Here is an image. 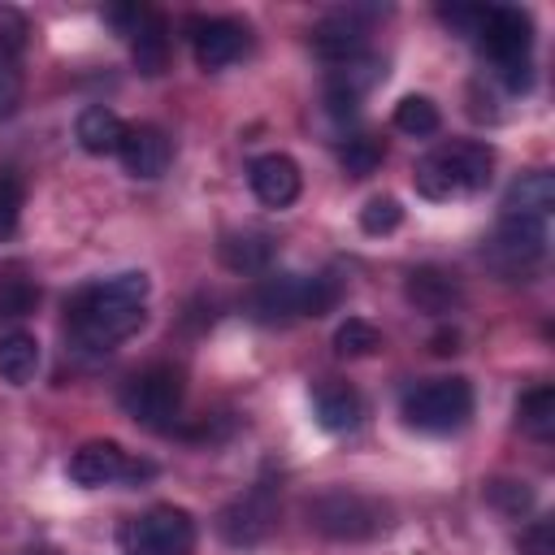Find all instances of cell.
Wrapping results in <instances>:
<instances>
[{
  "label": "cell",
  "mask_w": 555,
  "mask_h": 555,
  "mask_svg": "<svg viewBox=\"0 0 555 555\" xmlns=\"http://www.w3.org/2000/svg\"><path fill=\"white\" fill-rule=\"evenodd\" d=\"M156 468L143 464V460H130L121 451V442L113 438H91L82 442L74 455H69V481L87 486V490H100V486H117V481H143L152 477Z\"/></svg>",
  "instance_id": "obj_10"
},
{
  "label": "cell",
  "mask_w": 555,
  "mask_h": 555,
  "mask_svg": "<svg viewBox=\"0 0 555 555\" xmlns=\"http://www.w3.org/2000/svg\"><path fill=\"white\" fill-rule=\"evenodd\" d=\"M312 416H317V425L325 434H351L360 425V416H364V403L347 382L325 377V382L312 386Z\"/></svg>",
  "instance_id": "obj_19"
},
{
  "label": "cell",
  "mask_w": 555,
  "mask_h": 555,
  "mask_svg": "<svg viewBox=\"0 0 555 555\" xmlns=\"http://www.w3.org/2000/svg\"><path fill=\"white\" fill-rule=\"evenodd\" d=\"M516 416H520V429L529 438H551L555 434V386H533L520 395L516 403Z\"/></svg>",
  "instance_id": "obj_25"
},
{
  "label": "cell",
  "mask_w": 555,
  "mask_h": 555,
  "mask_svg": "<svg viewBox=\"0 0 555 555\" xmlns=\"http://www.w3.org/2000/svg\"><path fill=\"white\" fill-rule=\"evenodd\" d=\"M338 160H343V169H347L351 178H369V173H377V165L386 160V143H382L377 134H351V139L343 143Z\"/></svg>",
  "instance_id": "obj_27"
},
{
  "label": "cell",
  "mask_w": 555,
  "mask_h": 555,
  "mask_svg": "<svg viewBox=\"0 0 555 555\" xmlns=\"http://www.w3.org/2000/svg\"><path fill=\"white\" fill-rule=\"evenodd\" d=\"M278 520V499H273V486L269 481H256L251 490H243L238 499H230L221 512H217V533L221 542L230 546H256L269 538Z\"/></svg>",
  "instance_id": "obj_11"
},
{
  "label": "cell",
  "mask_w": 555,
  "mask_h": 555,
  "mask_svg": "<svg viewBox=\"0 0 555 555\" xmlns=\"http://www.w3.org/2000/svg\"><path fill=\"white\" fill-rule=\"evenodd\" d=\"M434 351H438V356H451V351H460V334H455V330H442V334H434Z\"/></svg>",
  "instance_id": "obj_35"
},
{
  "label": "cell",
  "mask_w": 555,
  "mask_h": 555,
  "mask_svg": "<svg viewBox=\"0 0 555 555\" xmlns=\"http://www.w3.org/2000/svg\"><path fill=\"white\" fill-rule=\"evenodd\" d=\"M490 173H494V152L477 139H455V143H442L416 160L412 186L425 199H460V195L486 191Z\"/></svg>",
  "instance_id": "obj_2"
},
{
  "label": "cell",
  "mask_w": 555,
  "mask_h": 555,
  "mask_svg": "<svg viewBox=\"0 0 555 555\" xmlns=\"http://www.w3.org/2000/svg\"><path fill=\"white\" fill-rule=\"evenodd\" d=\"M130 56H134V69L147 74V78L169 69V30H165L160 13H147L139 22V30L130 35Z\"/></svg>",
  "instance_id": "obj_22"
},
{
  "label": "cell",
  "mask_w": 555,
  "mask_h": 555,
  "mask_svg": "<svg viewBox=\"0 0 555 555\" xmlns=\"http://www.w3.org/2000/svg\"><path fill=\"white\" fill-rule=\"evenodd\" d=\"M273 251H278L273 234L251 230V225L225 230L221 243H217V256H221V264H225L230 273H264V269L273 264Z\"/></svg>",
  "instance_id": "obj_20"
},
{
  "label": "cell",
  "mask_w": 555,
  "mask_h": 555,
  "mask_svg": "<svg viewBox=\"0 0 555 555\" xmlns=\"http://www.w3.org/2000/svg\"><path fill=\"white\" fill-rule=\"evenodd\" d=\"M130 178H160L173 160V143L160 126H126V139L117 147Z\"/></svg>",
  "instance_id": "obj_17"
},
{
  "label": "cell",
  "mask_w": 555,
  "mask_h": 555,
  "mask_svg": "<svg viewBox=\"0 0 555 555\" xmlns=\"http://www.w3.org/2000/svg\"><path fill=\"white\" fill-rule=\"evenodd\" d=\"M343 286L334 273H273L251 286L247 308L264 325H286L299 317H325L338 304Z\"/></svg>",
  "instance_id": "obj_3"
},
{
  "label": "cell",
  "mask_w": 555,
  "mask_h": 555,
  "mask_svg": "<svg viewBox=\"0 0 555 555\" xmlns=\"http://www.w3.org/2000/svg\"><path fill=\"white\" fill-rule=\"evenodd\" d=\"M481 256L503 278H529L546 256V225L542 221H507V217H499L494 234L481 243Z\"/></svg>",
  "instance_id": "obj_9"
},
{
  "label": "cell",
  "mask_w": 555,
  "mask_h": 555,
  "mask_svg": "<svg viewBox=\"0 0 555 555\" xmlns=\"http://www.w3.org/2000/svg\"><path fill=\"white\" fill-rule=\"evenodd\" d=\"M74 139L91 156H113L121 147V139H126V121L104 104H87L78 113V121H74Z\"/></svg>",
  "instance_id": "obj_21"
},
{
  "label": "cell",
  "mask_w": 555,
  "mask_h": 555,
  "mask_svg": "<svg viewBox=\"0 0 555 555\" xmlns=\"http://www.w3.org/2000/svg\"><path fill=\"white\" fill-rule=\"evenodd\" d=\"M516 546H520V555H555V520H533V525H525L520 529V538H516Z\"/></svg>",
  "instance_id": "obj_33"
},
{
  "label": "cell",
  "mask_w": 555,
  "mask_h": 555,
  "mask_svg": "<svg viewBox=\"0 0 555 555\" xmlns=\"http://www.w3.org/2000/svg\"><path fill=\"white\" fill-rule=\"evenodd\" d=\"M377 347H382V334H377V325H369L364 317H347V321L334 330V351L347 356V360H364V356H373Z\"/></svg>",
  "instance_id": "obj_28"
},
{
  "label": "cell",
  "mask_w": 555,
  "mask_h": 555,
  "mask_svg": "<svg viewBox=\"0 0 555 555\" xmlns=\"http://www.w3.org/2000/svg\"><path fill=\"white\" fill-rule=\"evenodd\" d=\"M35 373H39V343H35V334H26V330L0 334V377L9 386H26V382H35Z\"/></svg>",
  "instance_id": "obj_23"
},
{
  "label": "cell",
  "mask_w": 555,
  "mask_h": 555,
  "mask_svg": "<svg viewBox=\"0 0 555 555\" xmlns=\"http://www.w3.org/2000/svg\"><path fill=\"white\" fill-rule=\"evenodd\" d=\"M551 208H555V178L546 169H529L503 191L499 217H507V221H542L546 225Z\"/></svg>",
  "instance_id": "obj_18"
},
{
  "label": "cell",
  "mask_w": 555,
  "mask_h": 555,
  "mask_svg": "<svg viewBox=\"0 0 555 555\" xmlns=\"http://www.w3.org/2000/svg\"><path fill=\"white\" fill-rule=\"evenodd\" d=\"M399 221H403V204H399L395 195H373V199L360 208V230L373 234V238L399 230Z\"/></svg>",
  "instance_id": "obj_29"
},
{
  "label": "cell",
  "mask_w": 555,
  "mask_h": 555,
  "mask_svg": "<svg viewBox=\"0 0 555 555\" xmlns=\"http://www.w3.org/2000/svg\"><path fill=\"white\" fill-rule=\"evenodd\" d=\"M403 421L421 434H451L473 416V386L468 377H434L403 395Z\"/></svg>",
  "instance_id": "obj_6"
},
{
  "label": "cell",
  "mask_w": 555,
  "mask_h": 555,
  "mask_svg": "<svg viewBox=\"0 0 555 555\" xmlns=\"http://www.w3.org/2000/svg\"><path fill=\"white\" fill-rule=\"evenodd\" d=\"M486 499H490L499 512H507V516H525V512L533 507V486H529V481H507V477H499V481L486 486Z\"/></svg>",
  "instance_id": "obj_30"
},
{
  "label": "cell",
  "mask_w": 555,
  "mask_h": 555,
  "mask_svg": "<svg viewBox=\"0 0 555 555\" xmlns=\"http://www.w3.org/2000/svg\"><path fill=\"white\" fill-rule=\"evenodd\" d=\"M369 17H373V9H356V4L325 13V17L312 26V52H317L321 61H334V65L360 56L364 43H369Z\"/></svg>",
  "instance_id": "obj_12"
},
{
  "label": "cell",
  "mask_w": 555,
  "mask_h": 555,
  "mask_svg": "<svg viewBox=\"0 0 555 555\" xmlns=\"http://www.w3.org/2000/svg\"><path fill=\"white\" fill-rule=\"evenodd\" d=\"M403 295H408V304H412L416 312H429V317H447V312H455V308L464 304L460 278L447 273V269H438V264H416V269H408Z\"/></svg>",
  "instance_id": "obj_16"
},
{
  "label": "cell",
  "mask_w": 555,
  "mask_h": 555,
  "mask_svg": "<svg viewBox=\"0 0 555 555\" xmlns=\"http://www.w3.org/2000/svg\"><path fill=\"white\" fill-rule=\"evenodd\" d=\"M247 186H251V195H256L264 208H286V204L299 199L304 178H299V165H295L291 156L264 152V156H256V160L247 165Z\"/></svg>",
  "instance_id": "obj_15"
},
{
  "label": "cell",
  "mask_w": 555,
  "mask_h": 555,
  "mask_svg": "<svg viewBox=\"0 0 555 555\" xmlns=\"http://www.w3.org/2000/svg\"><path fill=\"white\" fill-rule=\"evenodd\" d=\"M26 555H61V551H56V546H30Z\"/></svg>",
  "instance_id": "obj_36"
},
{
  "label": "cell",
  "mask_w": 555,
  "mask_h": 555,
  "mask_svg": "<svg viewBox=\"0 0 555 555\" xmlns=\"http://www.w3.org/2000/svg\"><path fill=\"white\" fill-rule=\"evenodd\" d=\"M395 126L403 134H412V139H425V134H434L442 126V113H438V104L429 95H403L395 104Z\"/></svg>",
  "instance_id": "obj_26"
},
{
  "label": "cell",
  "mask_w": 555,
  "mask_h": 555,
  "mask_svg": "<svg viewBox=\"0 0 555 555\" xmlns=\"http://www.w3.org/2000/svg\"><path fill=\"white\" fill-rule=\"evenodd\" d=\"M26 35H30V22H26V13H22V9H13V4H0V52H9V56H22V48H26Z\"/></svg>",
  "instance_id": "obj_31"
},
{
  "label": "cell",
  "mask_w": 555,
  "mask_h": 555,
  "mask_svg": "<svg viewBox=\"0 0 555 555\" xmlns=\"http://www.w3.org/2000/svg\"><path fill=\"white\" fill-rule=\"evenodd\" d=\"M39 304V286L22 264H0V321H22Z\"/></svg>",
  "instance_id": "obj_24"
},
{
  "label": "cell",
  "mask_w": 555,
  "mask_h": 555,
  "mask_svg": "<svg viewBox=\"0 0 555 555\" xmlns=\"http://www.w3.org/2000/svg\"><path fill=\"white\" fill-rule=\"evenodd\" d=\"M121 555H191L195 551V520L186 507L160 503L143 516H130L117 529Z\"/></svg>",
  "instance_id": "obj_7"
},
{
  "label": "cell",
  "mask_w": 555,
  "mask_h": 555,
  "mask_svg": "<svg viewBox=\"0 0 555 555\" xmlns=\"http://www.w3.org/2000/svg\"><path fill=\"white\" fill-rule=\"evenodd\" d=\"M308 525L334 542H364L390 529V507L356 490H325L308 499Z\"/></svg>",
  "instance_id": "obj_5"
},
{
  "label": "cell",
  "mask_w": 555,
  "mask_h": 555,
  "mask_svg": "<svg viewBox=\"0 0 555 555\" xmlns=\"http://www.w3.org/2000/svg\"><path fill=\"white\" fill-rule=\"evenodd\" d=\"M147 304V273L126 269L113 278H100L65 299V338L74 351L104 356L117 343H126L143 325Z\"/></svg>",
  "instance_id": "obj_1"
},
{
  "label": "cell",
  "mask_w": 555,
  "mask_h": 555,
  "mask_svg": "<svg viewBox=\"0 0 555 555\" xmlns=\"http://www.w3.org/2000/svg\"><path fill=\"white\" fill-rule=\"evenodd\" d=\"M382 78H386V61L373 56V52H360V56L334 65V74H330V82H325V108H330V117H338V121L351 117V113L360 108V100H364Z\"/></svg>",
  "instance_id": "obj_13"
},
{
  "label": "cell",
  "mask_w": 555,
  "mask_h": 555,
  "mask_svg": "<svg viewBox=\"0 0 555 555\" xmlns=\"http://www.w3.org/2000/svg\"><path fill=\"white\" fill-rule=\"evenodd\" d=\"M17 104H22V65H17V56L0 52V121L13 117Z\"/></svg>",
  "instance_id": "obj_32"
},
{
  "label": "cell",
  "mask_w": 555,
  "mask_h": 555,
  "mask_svg": "<svg viewBox=\"0 0 555 555\" xmlns=\"http://www.w3.org/2000/svg\"><path fill=\"white\" fill-rule=\"evenodd\" d=\"M17 217H22V182L0 173V238L17 230Z\"/></svg>",
  "instance_id": "obj_34"
},
{
  "label": "cell",
  "mask_w": 555,
  "mask_h": 555,
  "mask_svg": "<svg viewBox=\"0 0 555 555\" xmlns=\"http://www.w3.org/2000/svg\"><path fill=\"white\" fill-rule=\"evenodd\" d=\"M182 408V373L169 364H152L121 386V412L143 429H169Z\"/></svg>",
  "instance_id": "obj_8"
},
{
  "label": "cell",
  "mask_w": 555,
  "mask_h": 555,
  "mask_svg": "<svg viewBox=\"0 0 555 555\" xmlns=\"http://www.w3.org/2000/svg\"><path fill=\"white\" fill-rule=\"evenodd\" d=\"M186 30L199 69H225L247 52V26L234 17H191Z\"/></svg>",
  "instance_id": "obj_14"
},
{
  "label": "cell",
  "mask_w": 555,
  "mask_h": 555,
  "mask_svg": "<svg viewBox=\"0 0 555 555\" xmlns=\"http://www.w3.org/2000/svg\"><path fill=\"white\" fill-rule=\"evenodd\" d=\"M477 43L490 56V65L507 91H529V82H533V61H529L533 17L525 9H486Z\"/></svg>",
  "instance_id": "obj_4"
}]
</instances>
